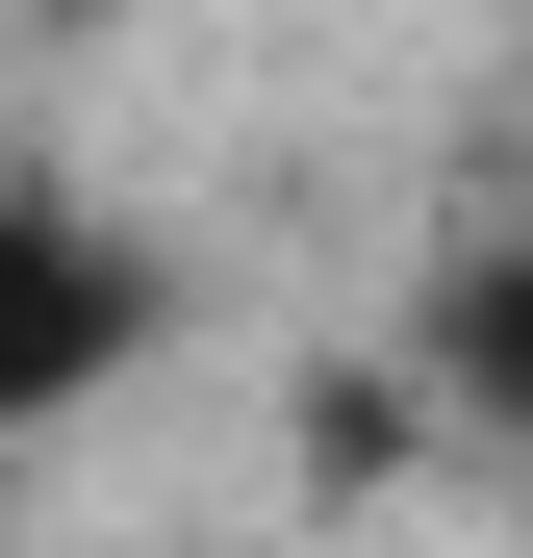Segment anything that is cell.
<instances>
[{
    "mask_svg": "<svg viewBox=\"0 0 533 558\" xmlns=\"http://www.w3.org/2000/svg\"><path fill=\"white\" fill-rule=\"evenodd\" d=\"M0 279H26V305H0V407H76V381H102V355H128V254L102 229H76V204H26V254H0Z\"/></svg>",
    "mask_w": 533,
    "mask_h": 558,
    "instance_id": "cell-1",
    "label": "cell"
},
{
    "mask_svg": "<svg viewBox=\"0 0 533 558\" xmlns=\"http://www.w3.org/2000/svg\"><path fill=\"white\" fill-rule=\"evenodd\" d=\"M432 381H458L483 432H533V229H483V254H458V305H432Z\"/></svg>",
    "mask_w": 533,
    "mask_h": 558,
    "instance_id": "cell-2",
    "label": "cell"
}]
</instances>
